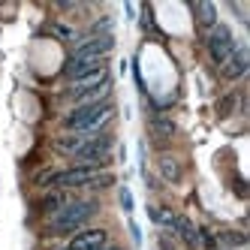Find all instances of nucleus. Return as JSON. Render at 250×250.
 Listing matches in <instances>:
<instances>
[{
	"mask_svg": "<svg viewBox=\"0 0 250 250\" xmlns=\"http://www.w3.org/2000/svg\"><path fill=\"white\" fill-rule=\"evenodd\" d=\"M33 184L40 190H66L79 196H100L118 184V178L109 166H84V163H69L63 169H42Z\"/></svg>",
	"mask_w": 250,
	"mask_h": 250,
	"instance_id": "nucleus-1",
	"label": "nucleus"
},
{
	"mask_svg": "<svg viewBox=\"0 0 250 250\" xmlns=\"http://www.w3.org/2000/svg\"><path fill=\"white\" fill-rule=\"evenodd\" d=\"M103 211V199L100 196H73L58 214H51L42 226L45 238H69L76 232L87 229Z\"/></svg>",
	"mask_w": 250,
	"mask_h": 250,
	"instance_id": "nucleus-2",
	"label": "nucleus"
},
{
	"mask_svg": "<svg viewBox=\"0 0 250 250\" xmlns=\"http://www.w3.org/2000/svg\"><path fill=\"white\" fill-rule=\"evenodd\" d=\"M55 151L66 157L69 163H84V166H112V151H115V133H97V136H69L61 133L55 139Z\"/></svg>",
	"mask_w": 250,
	"mask_h": 250,
	"instance_id": "nucleus-3",
	"label": "nucleus"
},
{
	"mask_svg": "<svg viewBox=\"0 0 250 250\" xmlns=\"http://www.w3.org/2000/svg\"><path fill=\"white\" fill-rule=\"evenodd\" d=\"M118 115L115 100H103L91 105H76L61 115V133L69 136H97V133H109Z\"/></svg>",
	"mask_w": 250,
	"mask_h": 250,
	"instance_id": "nucleus-4",
	"label": "nucleus"
},
{
	"mask_svg": "<svg viewBox=\"0 0 250 250\" xmlns=\"http://www.w3.org/2000/svg\"><path fill=\"white\" fill-rule=\"evenodd\" d=\"M112 91H115V79L109 73V63H105V66L94 69V73L66 82L58 100L66 105V109H76V105H91V103L112 100Z\"/></svg>",
	"mask_w": 250,
	"mask_h": 250,
	"instance_id": "nucleus-5",
	"label": "nucleus"
},
{
	"mask_svg": "<svg viewBox=\"0 0 250 250\" xmlns=\"http://www.w3.org/2000/svg\"><path fill=\"white\" fill-rule=\"evenodd\" d=\"M235 45H238L235 33H232V27H229V24H223V21H217V24H214V30H208V33H205V55H208V61L217 66V69L232 58Z\"/></svg>",
	"mask_w": 250,
	"mask_h": 250,
	"instance_id": "nucleus-6",
	"label": "nucleus"
},
{
	"mask_svg": "<svg viewBox=\"0 0 250 250\" xmlns=\"http://www.w3.org/2000/svg\"><path fill=\"white\" fill-rule=\"evenodd\" d=\"M112 229L109 226H87L82 232H76V235H69L63 241L61 250H103L105 244H112Z\"/></svg>",
	"mask_w": 250,
	"mask_h": 250,
	"instance_id": "nucleus-7",
	"label": "nucleus"
},
{
	"mask_svg": "<svg viewBox=\"0 0 250 250\" xmlns=\"http://www.w3.org/2000/svg\"><path fill=\"white\" fill-rule=\"evenodd\" d=\"M247 73H250V51H247L244 42H238L235 51H232V58L220 66V79H223L226 84H235V82H241Z\"/></svg>",
	"mask_w": 250,
	"mask_h": 250,
	"instance_id": "nucleus-8",
	"label": "nucleus"
},
{
	"mask_svg": "<svg viewBox=\"0 0 250 250\" xmlns=\"http://www.w3.org/2000/svg\"><path fill=\"white\" fill-rule=\"evenodd\" d=\"M172 238L184 250H199V226H196L190 217H184V214H178L175 226H172Z\"/></svg>",
	"mask_w": 250,
	"mask_h": 250,
	"instance_id": "nucleus-9",
	"label": "nucleus"
},
{
	"mask_svg": "<svg viewBox=\"0 0 250 250\" xmlns=\"http://www.w3.org/2000/svg\"><path fill=\"white\" fill-rule=\"evenodd\" d=\"M157 175L163 178L166 184H181L184 181V163L178 160V154L172 151H163V154H157Z\"/></svg>",
	"mask_w": 250,
	"mask_h": 250,
	"instance_id": "nucleus-10",
	"label": "nucleus"
},
{
	"mask_svg": "<svg viewBox=\"0 0 250 250\" xmlns=\"http://www.w3.org/2000/svg\"><path fill=\"white\" fill-rule=\"evenodd\" d=\"M76 193H66V190H42L40 193V199H37V211H40V217L48 220L51 214H58L69 199H73Z\"/></svg>",
	"mask_w": 250,
	"mask_h": 250,
	"instance_id": "nucleus-11",
	"label": "nucleus"
},
{
	"mask_svg": "<svg viewBox=\"0 0 250 250\" xmlns=\"http://www.w3.org/2000/svg\"><path fill=\"white\" fill-rule=\"evenodd\" d=\"M193 15H196V27H199L202 33L214 30V24H217V6L211 3V0H199V3L193 6Z\"/></svg>",
	"mask_w": 250,
	"mask_h": 250,
	"instance_id": "nucleus-12",
	"label": "nucleus"
},
{
	"mask_svg": "<svg viewBox=\"0 0 250 250\" xmlns=\"http://www.w3.org/2000/svg\"><path fill=\"white\" fill-rule=\"evenodd\" d=\"M148 217H151L154 226H160V232H169V235H172V226H175V217H178V214H175L169 205L148 202Z\"/></svg>",
	"mask_w": 250,
	"mask_h": 250,
	"instance_id": "nucleus-13",
	"label": "nucleus"
},
{
	"mask_svg": "<svg viewBox=\"0 0 250 250\" xmlns=\"http://www.w3.org/2000/svg\"><path fill=\"white\" fill-rule=\"evenodd\" d=\"M148 127H151V136H154L157 142H172V139H175V133H178L175 121H172V118H166V115H154Z\"/></svg>",
	"mask_w": 250,
	"mask_h": 250,
	"instance_id": "nucleus-14",
	"label": "nucleus"
},
{
	"mask_svg": "<svg viewBox=\"0 0 250 250\" xmlns=\"http://www.w3.org/2000/svg\"><path fill=\"white\" fill-rule=\"evenodd\" d=\"M214 238H217V247H229V250L247 247V232L241 229H220V232H214Z\"/></svg>",
	"mask_w": 250,
	"mask_h": 250,
	"instance_id": "nucleus-15",
	"label": "nucleus"
},
{
	"mask_svg": "<svg viewBox=\"0 0 250 250\" xmlns=\"http://www.w3.org/2000/svg\"><path fill=\"white\" fill-rule=\"evenodd\" d=\"M118 205L124 208L127 217H133V193H130V187H118Z\"/></svg>",
	"mask_w": 250,
	"mask_h": 250,
	"instance_id": "nucleus-16",
	"label": "nucleus"
},
{
	"mask_svg": "<svg viewBox=\"0 0 250 250\" xmlns=\"http://www.w3.org/2000/svg\"><path fill=\"white\" fill-rule=\"evenodd\" d=\"M199 250H217V238L208 226H199Z\"/></svg>",
	"mask_w": 250,
	"mask_h": 250,
	"instance_id": "nucleus-17",
	"label": "nucleus"
},
{
	"mask_svg": "<svg viewBox=\"0 0 250 250\" xmlns=\"http://www.w3.org/2000/svg\"><path fill=\"white\" fill-rule=\"evenodd\" d=\"M157 244H160V250H178V244H175V238L169 235V232H160V235H157Z\"/></svg>",
	"mask_w": 250,
	"mask_h": 250,
	"instance_id": "nucleus-18",
	"label": "nucleus"
},
{
	"mask_svg": "<svg viewBox=\"0 0 250 250\" xmlns=\"http://www.w3.org/2000/svg\"><path fill=\"white\" fill-rule=\"evenodd\" d=\"M127 226H130V235H133V244L139 247V244H142V232H139V226H136V220L130 217V220H127Z\"/></svg>",
	"mask_w": 250,
	"mask_h": 250,
	"instance_id": "nucleus-19",
	"label": "nucleus"
},
{
	"mask_svg": "<svg viewBox=\"0 0 250 250\" xmlns=\"http://www.w3.org/2000/svg\"><path fill=\"white\" fill-rule=\"evenodd\" d=\"M103 250H127V247H124V244H118V241H112V244H105Z\"/></svg>",
	"mask_w": 250,
	"mask_h": 250,
	"instance_id": "nucleus-20",
	"label": "nucleus"
},
{
	"mask_svg": "<svg viewBox=\"0 0 250 250\" xmlns=\"http://www.w3.org/2000/svg\"><path fill=\"white\" fill-rule=\"evenodd\" d=\"M217 250H229V247H217Z\"/></svg>",
	"mask_w": 250,
	"mask_h": 250,
	"instance_id": "nucleus-21",
	"label": "nucleus"
}]
</instances>
